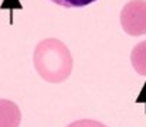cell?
I'll return each mask as SVG.
<instances>
[{"label": "cell", "instance_id": "obj_5", "mask_svg": "<svg viewBox=\"0 0 146 127\" xmlns=\"http://www.w3.org/2000/svg\"><path fill=\"white\" fill-rule=\"evenodd\" d=\"M57 6L65 7V9H82L87 7L92 3H95L97 0H50Z\"/></svg>", "mask_w": 146, "mask_h": 127}, {"label": "cell", "instance_id": "obj_4", "mask_svg": "<svg viewBox=\"0 0 146 127\" xmlns=\"http://www.w3.org/2000/svg\"><path fill=\"white\" fill-rule=\"evenodd\" d=\"M132 65L139 75L146 76V41L138 44L132 51Z\"/></svg>", "mask_w": 146, "mask_h": 127}, {"label": "cell", "instance_id": "obj_2", "mask_svg": "<svg viewBox=\"0 0 146 127\" xmlns=\"http://www.w3.org/2000/svg\"><path fill=\"white\" fill-rule=\"evenodd\" d=\"M121 23L129 36L146 34V0H132L121 13Z\"/></svg>", "mask_w": 146, "mask_h": 127}, {"label": "cell", "instance_id": "obj_7", "mask_svg": "<svg viewBox=\"0 0 146 127\" xmlns=\"http://www.w3.org/2000/svg\"><path fill=\"white\" fill-rule=\"evenodd\" d=\"M142 102L146 103V84L143 86V89H142V92L139 93V97L136 99V103H142Z\"/></svg>", "mask_w": 146, "mask_h": 127}, {"label": "cell", "instance_id": "obj_6", "mask_svg": "<svg viewBox=\"0 0 146 127\" xmlns=\"http://www.w3.org/2000/svg\"><path fill=\"white\" fill-rule=\"evenodd\" d=\"M67 127H106V126H104L99 122H92V120H78V122L71 123L70 126Z\"/></svg>", "mask_w": 146, "mask_h": 127}, {"label": "cell", "instance_id": "obj_3", "mask_svg": "<svg viewBox=\"0 0 146 127\" xmlns=\"http://www.w3.org/2000/svg\"><path fill=\"white\" fill-rule=\"evenodd\" d=\"M21 113L19 106L7 99H0V127H19Z\"/></svg>", "mask_w": 146, "mask_h": 127}, {"label": "cell", "instance_id": "obj_1", "mask_svg": "<svg viewBox=\"0 0 146 127\" xmlns=\"http://www.w3.org/2000/svg\"><path fill=\"white\" fill-rule=\"evenodd\" d=\"M34 66L44 81L60 84L65 81L72 71V57L61 41L48 38L36 47Z\"/></svg>", "mask_w": 146, "mask_h": 127}]
</instances>
